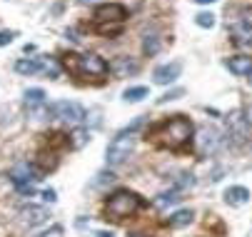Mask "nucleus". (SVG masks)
Wrapping results in <instances>:
<instances>
[{"label":"nucleus","instance_id":"obj_5","mask_svg":"<svg viewBox=\"0 0 252 237\" xmlns=\"http://www.w3.org/2000/svg\"><path fill=\"white\" fill-rule=\"evenodd\" d=\"M10 182L18 187V192L23 195H32V182L43 180V173L38 170V165L35 162H18L13 170L8 173Z\"/></svg>","mask_w":252,"mask_h":237},{"label":"nucleus","instance_id":"obj_2","mask_svg":"<svg viewBox=\"0 0 252 237\" xmlns=\"http://www.w3.org/2000/svg\"><path fill=\"white\" fill-rule=\"evenodd\" d=\"M142 205H145V200H142L137 192L123 187V190H115L113 195L105 197L102 215H105V220H110V222H125L132 215H137L142 210Z\"/></svg>","mask_w":252,"mask_h":237},{"label":"nucleus","instance_id":"obj_29","mask_svg":"<svg viewBox=\"0 0 252 237\" xmlns=\"http://www.w3.org/2000/svg\"><path fill=\"white\" fill-rule=\"evenodd\" d=\"M43 200L45 202H55L58 197H55V190H43Z\"/></svg>","mask_w":252,"mask_h":237},{"label":"nucleus","instance_id":"obj_7","mask_svg":"<svg viewBox=\"0 0 252 237\" xmlns=\"http://www.w3.org/2000/svg\"><path fill=\"white\" fill-rule=\"evenodd\" d=\"M195 145H197V152H200V155H212V152H218V148L222 145V135H220L218 127L205 125V127L195 135Z\"/></svg>","mask_w":252,"mask_h":237},{"label":"nucleus","instance_id":"obj_10","mask_svg":"<svg viewBox=\"0 0 252 237\" xmlns=\"http://www.w3.org/2000/svg\"><path fill=\"white\" fill-rule=\"evenodd\" d=\"M180 73H183V65H180L177 60H172V62H165V65L155 67V70H153V80L158 85H172L180 78Z\"/></svg>","mask_w":252,"mask_h":237},{"label":"nucleus","instance_id":"obj_14","mask_svg":"<svg viewBox=\"0 0 252 237\" xmlns=\"http://www.w3.org/2000/svg\"><path fill=\"white\" fill-rule=\"evenodd\" d=\"M20 222L23 225H28V227H35V225H43L50 215H48V210L45 207H38V205H28V207H23L20 212Z\"/></svg>","mask_w":252,"mask_h":237},{"label":"nucleus","instance_id":"obj_1","mask_svg":"<svg viewBox=\"0 0 252 237\" xmlns=\"http://www.w3.org/2000/svg\"><path fill=\"white\" fill-rule=\"evenodd\" d=\"M145 138L155 148H162L170 152H188L190 145L195 143V125L185 115H170V118L150 125Z\"/></svg>","mask_w":252,"mask_h":237},{"label":"nucleus","instance_id":"obj_33","mask_svg":"<svg viewBox=\"0 0 252 237\" xmlns=\"http://www.w3.org/2000/svg\"><path fill=\"white\" fill-rule=\"evenodd\" d=\"M130 237H142V235H130Z\"/></svg>","mask_w":252,"mask_h":237},{"label":"nucleus","instance_id":"obj_8","mask_svg":"<svg viewBox=\"0 0 252 237\" xmlns=\"http://www.w3.org/2000/svg\"><path fill=\"white\" fill-rule=\"evenodd\" d=\"M93 18H95V25H102V23H120L123 25L127 20V8L123 3H102L95 8Z\"/></svg>","mask_w":252,"mask_h":237},{"label":"nucleus","instance_id":"obj_19","mask_svg":"<svg viewBox=\"0 0 252 237\" xmlns=\"http://www.w3.org/2000/svg\"><path fill=\"white\" fill-rule=\"evenodd\" d=\"M145 97H150V88H145V85H135V88H127L123 92L125 103H140V100H145Z\"/></svg>","mask_w":252,"mask_h":237},{"label":"nucleus","instance_id":"obj_30","mask_svg":"<svg viewBox=\"0 0 252 237\" xmlns=\"http://www.w3.org/2000/svg\"><path fill=\"white\" fill-rule=\"evenodd\" d=\"M192 3H197V5H210V3H218V0H192Z\"/></svg>","mask_w":252,"mask_h":237},{"label":"nucleus","instance_id":"obj_20","mask_svg":"<svg viewBox=\"0 0 252 237\" xmlns=\"http://www.w3.org/2000/svg\"><path fill=\"white\" fill-rule=\"evenodd\" d=\"M45 90H40V88H28L25 92H23V100H25V105H30V108H35V105H43L45 103Z\"/></svg>","mask_w":252,"mask_h":237},{"label":"nucleus","instance_id":"obj_9","mask_svg":"<svg viewBox=\"0 0 252 237\" xmlns=\"http://www.w3.org/2000/svg\"><path fill=\"white\" fill-rule=\"evenodd\" d=\"M230 40L235 48H242V50H250L252 48V23L247 20H240L230 28Z\"/></svg>","mask_w":252,"mask_h":237},{"label":"nucleus","instance_id":"obj_11","mask_svg":"<svg viewBox=\"0 0 252 237\" xmlns=\"http://www.w3.org/2000/svg\"><path fill=\"white\" fill-rule=\"evenodd\" d=\"M110 73H113L115 78H132V75L140 73V62H137L135 58H130V55H120V58H115V62L110 65Z\"/></svg>","mask_w":252,"mask_h":237},{"label":"nucleus","instance_id":"obj_6","mask_svg":"<svg viewBox=\"0 0 252 237\" xmlns=\"http://www.w3.org/2000/svg\"><path fill=\"white\" fill-rule=\"evenodd\" d=\"M45 113H48L53 120L73 122V125H78V122L85 120V108H83L80 103H73V100H55V103L48 105Z\"/></svg>","mask_w":252,"mask_h":237},{"label":"nucleus","instance_id":"obj_22","mask_svg":"<svg viewBox=\"0 0 252 237\" xmlns=\"http://www.w3.org/2000/svg\"><path fill=\"white\" fill-rule=\"evenodd\" d=\"M95 32H100V35H120L123 32V25L120 23H102V25H95Z\"/></svg>","mask_w":252,"mask_h":237},{"label":"nucleus","instance_id":"obj_25","mask_svg":"<svg viewBox=\"0 0 252 237\" xmlns=\"http://www.w3.org/2000/svg\"><path fill=\"white\" fill-rule=\"evenodd\" d=\"M115 180V175L110 173V170H102V173H97L95 175V180H93V187H102V185H110Z\"/></svg>","mask_w":252,"mask_h":237},{"label":"nucleus","instance_id":"obj_15","mask_svg":"<svg viewBox=\"0 0 252 237\" xmlns=\"http://www.w3.org/2000/svg\"><path fill=\"white\" fill-rule=\"evenodd\" d=\"M247 200H250V190L242 185H232L225 190V202L230 207H242V205H247Z\"/></svg>","mask_w":252,"mask_h":237},{"label":"nucleus","instance_id":"obj_32","mask_svg":"<svg viewBox=\"0 0 252 237\" xmlns=\"http://www.w3.org/2000/svg\"><path fill=\"white\" fill-rule=\"evenodd\" d=\"M80 5H88V3H95V0H78Z\"/></svg>","mask_w":252,"mask_h":237},{"label":"nucleus","instance_id":"obj_12","mask_svg":"<svg viewBox=\"0 0 252 237\" xmlns=\"http://www.w3.org/2000/svg\"><path fill=\"white\" fill-rule=\"evenodd\" d=\"M227 132H230V138H235L237 143H242L247 138V118L242 110H232L227 115Z\"/></svg>","mask_w":252,"mask_h":237},{"label":"nucleus","instance_id":"obj_16","mask_svg":"<svg viewBox=\"0 0 252 237\" xmlns=\"http://www.w3.org/2000/svg\"><path fill=\"white\" fill-rule=\"evenodd\" d=\"M43 70V62L38 60V58H20V60H15V73L18 75H35V73H40Z\"/></svg>","mask_w":252,"mask_h":237},{"label":"nucleus","instance_id":"obj_17","mask_svg":"<svg viewBox=\"0 0 252 237\" xmlns=\"http://www.w3.org/2000/svg\"><path fill=\"white\" fill-rule=\"evenodd\" d=\"M192 220H195V212H192V210H177V212H172V215L167 217V227L180 230V227H188Z\"/></svg>","mask_w":252,"mask_h":237},{"label":"nucleus","instance_id":"obj_28","mask_svg":"<svg viewBox=\"0 0 252 237\" xmlns=\"http://www.w3.org/2000/svg\"><path fill=\"white\" fill-rule=\"evenodd\" d=\"M13 40H15V32H13V30H0V48L10 45Z\"/></svg>","mask_w":252,"mask_h":237},{"label":"nucleus","instance_id":"obj_23","mask_svg":"<svg viewBox=\"0 0 252 237\" xmlns=\"http://www.w3.org/2000/svg\"><path fill=\"white\" fill-rule=\"evenodd\" d=\"M177 200H183V197H180V190H172V192H162V195L158 197V207H170V205H175Z\"/></svg>","mask_w":252,"mask_h":237},{"label":"nucleus","instance_id":"obj_21","mask_svg":"<svg viewBox=\"0 0 252 237\" xmlns=\"http://www.w3.org/2000/svg\"><path fill=\"white\" fill-rule=\"evenodd\" d=\"M88 140H90V135H88V130H83V127H75L73 132H70V148H73V150H80Z\"/></svg>","mask_w":252,"mask_h":237},{"label":"nucleus","instance_id":"obj_18","mask_svg":"<svg viewBox=\"0 0 252 237\" xmlns=\"http://www.w3.org/2000/svg\"><path fill=\"white\" fill-rule=\"evenodd\" d=\"M160 45H162V40H160V35L158 32H145L142 35V53H145L148 58H153V55H158L160 53Z\"/></svg>","mask_w":252,"mask_h":237},{"label":"nucleus","instance_id":"obj_13","mask_svg":"<svg viewBox=\"0 0 252 237\" xmlns=\"http://www.w3.org/2000/svg\"><path fill=\"white\" fill-rule=\"evenodd\" d=\"M225 67L237 78H247V75H252V58L250 55H232L225 60Z\"/></svg>","mask_w":252,"mask_h":237},{"label":"nucleus","instance_id":"obj_4","mask_svg":"<svg viewBox=\"0 0 252 237\" xmlns=\"http://www.w3.org/2000/svg\"><path fill=\"white\" fill-rule=\"evenodd\" d=\"M142 125V120H135L130 127H125L123 132H118L115 138L110 140V145H107V150H105V160H107V165L110 167H115V165H120V162H125L127 157H130V152H132V148H135V130Z\"/></svg>","mask_w":252,"mask_h":237},{"label":"nucleus","instance_id":"obj_27","mask_svg":"<svg viewBox=\"0 0 252 237\" xmlns=\"http://www.w3.org/2000/svg\"><path fill=\"white\" fill-rule=\"evenodd\" d=\"M63 225H53V227H48L45 232H40V235H35V237H63Z\"/></svg>","mask_w":252,"mask_h":237},{"label":"nucleus","instance_id":"obj_24","mask_svg":"<svg viewBox=\"0 0 252 237\" xmlns=\"http://www.w3.org/2000/svg\"><path fill=\"white\" fill-rule=\"evenodd\" d=\"M195 25H200V28H215V15L210 13V10H202V13H197L195 15Z\"/></svg>","mask_w":252,"mask_h":237},{"label":"nucleus","instance_id":"obj_26","mask_svg":"<svg viewBox=\"0 0 252 237\" xmlns=\"http://www.w3.org/2000/svg\"><path fill=\"white\" fill-rule=\"evenodd\" d=\"M183 95H185V90L177 88V90H170V92H165L162 97H158V103H170V100H177V97H183Z\"/></svg>","mask_w":252,"mask_h":237},{"label":"nucleus","instance_id":"obj_3","mask_svg":"<svg viewBox=\"0 0 252 237\" xmlns=\"http://www.w3.org/2000/svg\"><path fill=\"white\" fill-rule=\"evenodd\" d=\"M60 67L67 70L73 78H105L110 65H107L97 53H85V55H78V53H65L60 58Z\"/></svg>","mask_w":252,"mask_h":237},{"label":"nucleus","instance_id":"obj_31","mask_svg":"<svg viewBox=\"0 0 252 237\" xmlns=\"http://www.w3.org/2000/svg\"><path fill=\"white\" fill-rule=\"evenodd\" d=\"M95 237H113V232H105V230H100V232H95Z\"/></svg>","mask_w":252,"mask_h":237},{"label":"nucleus","instance_id":"obj_34","mask_svg":"<svg viewBox=\"0 0 252 237\" xmlns=\"http://www.w3.org/2000/svg\"><path fill=\"white\" fill-rule=\"evenodd\" d=\"M250 83H252V75H250Z\"/></svg>","mask_w":252,"mask_h":237}]
</instances>
